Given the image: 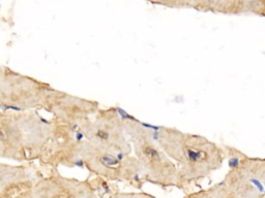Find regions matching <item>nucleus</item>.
<instances>
[{
  "label": "nucleus",
  "instance_id": "nucleus-7",
  "mask_svg": "<svg viewBox=\"0 0 265 198\" xmlns=\"http://www.w3.org/2000/svg\"><path fill=\"white\" fill-rule=\"evenodd\" d=\"M53 135L40 164L52 169L63 167H83L82 154L85 137L79 124L54 122Z\"/></svg>",
  "mask_w": 265,
  "mask_h": 198
},
{
  "label": "nucleus",
  "instance_id": "nucleus-8",
  "mask_svg": "<svg viewBox=\"0 0 265 198\" xmlns=\"http://www.w3.org/2000/svg\"><path fill=\"white\" fill-rule=\"evenodd\" d=\"M100 108L97 101L69 94L52 86L41 104V109L52 116V121L64 124L82 123L92 118Z\"/></svg>",
  "mask_w": 265,
  "mask_h": 198
},
{
  "label": "nucleus",
  "instance_id": "nucleus-3",
  "mask_svg": "<svg viewBox=\"0 0 265 198\" xmlns=\"http://www.w3.org/2000/svg\"><path fill=\"white\" fill-rule=\"evenodd\" d=\"M122 116L133 154L142 166L144 179L163 185H178L186 182L177 165L157 143L152 125L141 122L123 109Z\"/></svg>",
  "mask_w": 265,
  "mask_h": 198
},
{
  "label": "nucleus",
  "instance_id": "nucleus-11",
  "mask_svg": "<svg viewBox=\"0 0 265 198\" xmlns=\"http://www.w3.org/2000/svg\"><path fill=\"white\" fill-rule=\"evenodd\" d=\"M250 1H193V2H160L158 4L169 6H192V8L205 10V12H214L222 13H250Z\"/></svg>",
  "mask_w": 265,
  "mask_h": 198
},
{
  "label": "nucleus",
  "instance_id": "nucleus-14",
  "mask_svg": "<svg viewBox=\"0 0 265 198\" xmlns=\"http://www.w3.org/2000/svg\"><path fill=\"white\" fill-rule=\"evenodd\" d=\"M249 9L250 13L265 17V1H250Z\"/></svg>",
  "mask_w": 265,
  "mask_h": 198
},
{
  "label": "nucleus",
  "instance_id": "nucleus-15",
  "mask_svg": "<svg viewBox=\"0 0 265 198\" xmlns=\"http://www.w3.org/2000/svg\"><path fill=\"white\" fill-rule=\"evenodd\" d=\"M115 198H147V197L142 195H120Z\"/></svg>",
  "mask_w": 265,
  "mask_h": 198
},
{
  "label": "nucleus",
  "instance_id": "nucleus-5",
  "mask_svg": "<svg viewBox=\"0 0 265 198\" xmlns=\"http://www.w3.org/2000/svg\"><path fill=\"white\" fill-rule=\"evenodd\" d=\"M51 85L4 66L0 77V111L29 112L41 108Z\"/></svg>",
  "mask_w": 265,
  "mask_h": 198
},
{
  "label": "nucleus",
  "instance_id": "nucleus-6",
  "mask_svg": "<svg viewBox=\"0 0 265 198\" xmlns=\"http://www.w3.org/2000/svg\"><path fill=\"white\" fill-rule=\"evenodd\" d=\"M81 157L83 167L103 179L135 184L141 183L144 179L142 166L134 154H115L98 148L85 141Z\"/></svg>",
  "mask_w": 265,
  "mask_h": 198
},
{
  "label": "nucleus",
  "instance_id": "nucleus-1",
  "mask_svg": "<svg viewBox=\"0 0 265 198\" xmlns=\"http://www.w3.org/2000/svg\"><path fill=\"white\" fill-rule=\"evenodd\" d=\"M54 123L36 111H0V159L40 162L53 135Z\"/></svg>",
  "mask_w": 265,
  "mask_h": 198
},
{
  "label": "nucleus",
  "instance_id": "nucleus-9",
  "mask_svg": "<svg viewBox=\"0 0 265 198\" xmlns=\"http://www.w3.org/2000/svg\"><path fill=\"white\" fill-rule=\"evenodd\" d=\"M37 198H91L92 189L88 182L68 179L52 169L50 175L40 180L35 185Z\"/></svg>",
  "mask_w": 265,
  "mask_h": 198
},
{
  "label": "nucleus",
  "instance_id": "nucleus-12",
  "mask_svg": "<svg viewBox=\"0 0 265 198\" xmlns=\"http://www.w3.org/2000/svg\"><path fill=\"white\" fill-rule=\"evenodd\" d=\"M238 162L248 170L257 181H259L265 189V159L249 157L242 153H238Z\"/></svg>",
  "mask_w": 265,
  "mask_h": 198
},
{
  "label": "nucleus",
  "instance_id": "nucleus-10",
  "mask_svg": "<svg viewBox=\"0 0 265 198\" xmlns=\"http://www.w3.org/2000/svg\"><path fill=\"white\" fill-rule=\"evenodd\" d=\"M32 189L33 182L25 165L0 162V198H25Z\"/></svg>",
  "mask_w": 265,
  "mask_h": 198
},
{
  "label": "nucleus",
  "instance_id": "nucleus-16",
  "mask_svg": "<svg viewBox=\"0 0 265 198\" xmlns=\"http://www.w3.org/2000/svg\"><path fill=\"white\" fill-rule=\"evenodd\" d=\"M3 70H4V66H3V65H0V77H1V76H2Z\"/></svg>",
  "mask_w": 265,
  "mask_h": 198
},
{
  "label": "nucleus",
  "instance_id": "nucleus-2",
  "mask_svg": "<svg viewBox=\"0 0 265 198\" xmlns=\"http://www.w3.org/2000/svg\"><path fill=\"white\" fill-rule=\"evenodd\" d=\"M152 130L158 146L177 165L185 181L205 178L224 163V150L206 137L166 126H152Z\"/></svg>",
  "mask_w": 265,
  "mask_h": 198
},
{
  "label": "nucleus",
  "instance_id": "nucleus-4",
  "mask_svg": "<svg viewBox=\"0 0 265 198\" xmlns=\"http://www.w3.org/2000/svg\"><path fill=\"white\" fill-rule=\"evenodd\" d=\"M79 126L86 141L92 146L119 155H133L121 108H100L92 118L80 123Z\"/></svg>",
  "mask_w": 265,
  "mask_h": 198
},
{
  "label": "nucleus",
  "instance_id": "nucleus-13",
  "mask_svg": "<svg viewBox=\"0 0 265 198\" xmlns=\"http://www.w3.org/2000/svg\"><path fill=\"white\" fill-rule=\"evenodd\" d=\"M201 198H236V196L233 193L228 192L227 186H226V184L223 182L221 184H218L217 186V188H214L213 190L207 192L205 196H203Z\"/></svg>",
  "mask_w": 265,
  "mask_h": 198
}]
</instances>
